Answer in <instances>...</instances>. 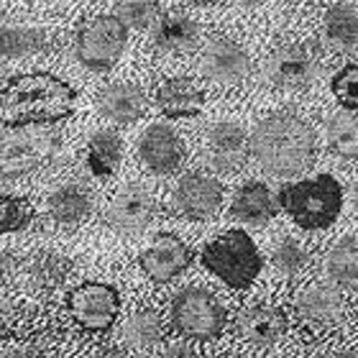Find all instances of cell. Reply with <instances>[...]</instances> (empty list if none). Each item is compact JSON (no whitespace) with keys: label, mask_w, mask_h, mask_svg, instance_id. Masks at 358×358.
Here are the masks:
<instances>
[{"label":"cell","mask_w":358,"mask_h":358,"mask_svg":"<svg viewBox=\"0 0 358 358\" xmlns=\"http://www.w3.org/2000/svg\"><path fill=\"white\" fill-rule=\"evenodd\" d=\"M77 90L49 72L8 77L3 85V123L6 128L46 126L75 115Z\"/></svg>","instance_id":"6da1fadb"},{"label":"cell","mask_w":358,"mask_h":358,"mask_svg":"<svg viewBox=\"0 0 358 358\" xmlns=\"http://www.w3.org/2000/svg\"><path fill=\"white\" fill-rule=\"evenodd\" d=\"M251 154L274 177H297L315 162V131L292 113H274L254 128Z\"/></svg>","instance_id":"7a4b0ae2"},{"label":"cell","mask_w":358,"mask_h":358,"mask_svg":"<svg viewBox=\"0 0 358 358\" xmlns=\"http://www.w3.org/2000/svg\"><path fill=\"white\" fill-rule=\"evenodd\" d=\"M279 205L302 231H322L336 223L343 210L341 182L330 174L292 182L279 189Z\"/></svg>","instance_id":"3957f363"},{"label":"cell","mask_w":358,"mask_h":358,"mask_svg":"<svg viewBox=\"0 0 358 358\" xmlns=\"http://www.w3.org/2000/svg\"><path fill=\"white\" fill-rule=\"evenodd\" d=\"M202 266L231 289H246L262 274V254L246 231H225L202 248Z\"/></svg>","instance_id":"277c9868"},{"label":"cell","mask_w":358,"mask_h":358,"mask_svg":"<svg viewBox=\"0 0 358 358\" xmlns=\"http://www.w3.org/2000/svg\"><path fill=\"white\" fill-rule=\"evenodd\" d=\"M174 328L192 341H215L225 328V307L213 292L202 287H185L169 305Z\"/></svg>","instance_id":"5b68a950"},{"label":"cell","mask_w":358,"mask_h":358,"mask_svg":"<svg viewBox=\"0 0 358 358\" xmlns=\"http://www.w3.org/2000/svg\"><path fill=\"white\" fill-rule=\"evenodd\" d=\"M126 46V21L120 15H92L75 36L77 59L90 69H108Z\"/></svg>","instance_id":"8992f818"},{"label":"cell","mask_w":358,"mask_h":358,"mask_svg":"<svg viewBox=\"0 0 358 358\" xmlns=\"http://www.w3.org/2000/svg\"><path fill=\"white\" fill-rule=\"evenodd\" d=\"M67 307L85 330L90 333H105L113 328L118 317L120 297L118 289L103 282H85L67 294Z\"/></svg>","instance_id":"52a82bcc"},{"label":"cell","mask_w":358,"mask_h":358,"mask_svg":"<svg viewBox=\"0 0 358 358\" xmlns=\"http://www.w3.org/2000/svg\"><path fill=\"white\" fill-rule=\"evenodd\" d=\"M317 69H320L317 46L289 44L271 54V59H268V80L276 87L302 90L315 83Z\"/></svg>","instance_id":"ba28073f"},{"label":"cell","mask_w":358,"mask_h":358,"mask_svg":"<svg viewBox=\"0 0 358 358\" xmlns=\"http://www.w3.org/2000/svg\"><path fill=\"white\" fill-rule=\"evenodd\" d=\"M223 205V187L208 174H187L172 192V210L187 220H208Z\"/></svg>","instance_id":"9c48e42d"},{"label":"cell","mask_w":358,"mask_h":358,"mask_svg":"<svg viewBox=\"0 0 358 358\" xmlns=\"http://www.w3.org/2000/svg\"><path fill=\"white\" fill-rule=\"evenodd\" d=\"M202 72L217 85H238L251 75V59L228 36H213L202 49Z\"/></svg>","instance_id":"30bf717a"},{"label":"cell","mask_w":358,"mask_h":358,"mask_svg":"<svg viewBox=\"0 0 358 358\" xmlns=\"http://www.w3.org/2000/svg\"><path fill=\"white\" fill-rule=\"evenodd\" d=\"M251 154V138L238 123L223 120L208 131L205 157L208 164L217 172H238Z\"/></svg>","instance_id":"8fae6325"},{"label":"cell","mask_w":358,"mask_h":358,"mask_svg":"<svg viewBox=\"0 0 358 358\" xmlns=\"http://www.w3.org/2000/svg\"><path fill=\"white\" fill-rule=\"evenodd\" d=\"M138 264L149 279H154L157 284H166L192 264V251L174 233H159L154 243L138 256Z\"/></svg>","instance_id":"7c38bea8"},{"label":"cell","mask_w":358,"mask_h":358,"mask_svg":"<svg viewBox=\"0 0 358 358\" xmlns=\"http://www.w3.org/2000/svg\"><path fill=\"white\" fill-rule=\"evenodd\" d=\"M138 157L154 174H172L185 164V141L164 123L151 126L138 141Z\"/></svg>","instance_id":"4fadbf2b"},{"label":"cell","mask_w":358,"mask_h":358,"mask_svg":"<svg viewBox=\"0 0 358 358\" xmlns=\"http://www.w3.org/2000/svg\"><path fill=\"white\" fill-rule=\"evenodd\" d=\"M154 217V200L138 185L123 187L105 210V223L118 233H138Z\"/></svg>","instance_id":"5bb4252c"},{"label":"cell","mask_w":358,"mask_h":358,"mask_svg":"<svg viewBox=\"0 0 358 358\" xmlns=\"http://www.w3.org/2000/svg\"><path fill=\"white\" fill-rule=\"evenodd\" d=\"M57 149H59V138L54 134L23 136L15 141L8 138L3 149V179L8 182V179L34 172L38 164L52 159Z\"/></svg>","instance_id":"9a60e30c"},{"label":"cell","mask_w":358,"mask_h":358,"mask_svg":"<svg viewBox=\"0 0 358 358\" xmlns=\"http://www.w3.org/2000/svg\"><path fill=\"white\" fill-rule=\"evenodd\" d=\"M294 310H297L299 320L317 325V328H328L343 320V297L338 294L333 287L325 284H310L302 289L294 299Z\"/></svg>","instance_id":"2e32d148"},{"label":"cell","mask_w":358,"mask_h":358,"mask_svg":"<svg viewBox=\"0 0 358 358\" xmlns=\"http://www.w3.org/2000/svg\"><path fill=\"white\" fill-rule=\"evenodd\" d=\"M238 333L251 345L266 348L287 333V315L274 305H251L238 317Z\"/></svg>","instance_id":"e0dca14e"},{"label":"cell","mask_w":358,"mask_h":358,"mask_svg":"<svg viewBox=\"0 0 358 358\" xmlns=\"http://www.w3.org/2000/svg\"><path fill=\"white\" fill-rule=\"evenodd\" d=\"M279 210V197H274L264 182H246L231 200V215L246 225H266Z\"/></svg>","instance_id":"ac0fdd59"},{"label":"cell","mask_w":358,"mask_h":358,"mask_svg":"<svg viewBox=\"0 0 358 358\" xmlns=\"http://www.w3.org/2000/svg\"><path fill=\"white\" fill-rule=\"evenodd\" d=\"M157 105L166 118H192L205 105V92L189 77H172L157 87Z\"/></svg>","instance_id":"d6986e66"},{"label":"cell","mask_w":358,"mask_h":358,"mask_svg":"<svg viewBox=\"0 0 358 358\" xmlns=\"http://www.w3.org/2000/svg\"><path fill=\"white\" fill-rule=\"evenodd\" d=\"M200 41V26L185 10H166L154 23V44L164 52H189Z\"/></svg>","instance_id":"ffe728a7"},{"label":"cell","mask_w":358,"mask_h":358,"mask_svg":"<svg viewBox=\"0 0 358 358\" xmlns=\"http://www.w3.org/2000/svg\"><path fill=\"white\" fill-rule=\"evenodd\" d=\"M97 103H100V113L105 118L113 120V123H120V126L136 123L146 113V95L138 85H110L100 92Z\"/></svg>","instance_id":"44dd1931"},{"label":"cell","mask_w":358,"mask_h":358,"mask_svg":"<svg viewBox=\"0 0 358 358\" xmlns=\"http://www.w3.org/2000/svg\"><path fill=\"white\" fill-rule=\"evenodd\" d=\"M322 31L328 44L336 52H356L358 49V13L348 3H336L328 8Z\"/></svg>","instance_id":"7402d4cb"},{"label":"cell","mask_w":358,"mask_h":358,"mask_svg":"<svg viewBox=\"0 0 358 358\" xmlns=\"http://www.w3.org/2000/svg\"><path fill=\"white\" fill-rule=\"evenodd\" d=\"M325 274L338 289L358 287V241L338 238L325 256Z\"/></svg>","instance_id":"603a6c76"},{"label":"cell","mask_w":358,"mask_h":358,"mask_svg":"<svg viewBox=\"0 0 358 358\" xmlns=\"http://www.w3.org/2000/svg\"><path fill=\"white\" fill-rule=\"evenodd\" d=\"M92 200L90 192L80 185H64L49 197V215L59 225H77L90 215Z\"/></svg>","instance_id":"cb8c5ba5"},{"label":"cell","mask_w":358,"mask_h":358,"mask_svg":"<svg viewBox=\"0 0 358 358\" xmlns=\"http://www.w3.org/2000/svg\"><path fill=\"white\" fill-rule=\"evenodd\" d=\"M123 159V141L113 131H97L87 143V166L95 177H110Z\"/></svg>","instance_id":"d4e9b609"},{"label":"cell","mask_w":358,"mask_h":358,"mask_svg":"<svg viewBox=\"0 0 358 358\" xmlns=\"http://www.w3.org/2000/svg\"><path fill=\"white\" fill-rule=\"evenodd\" d=\"M328 149L341 159H358V118L353 113H336L328 123Z\"/></svg>","instance_id":"484cf974"},{"label":"cell","mask_w":358,"mask_h":358,"mask_svg":"<svg viewBox=\"0 0 358 358\" xmlns=\"http://www.w3.org/2000/svg\"><path fill=\"white\" fill-rule=\"evenodd\" d=\"M164 336V325L154 310H141L128 317L126 328H123V338L128 345L134 348H151L157 345Z\"/></svg>","instance_id":"4316f807"},{"label":"cell","mask_w":358,"mask_h":358,"mask_svg":"<svg viewBox=\"0 0 358 358\" xmlns=\"http://www.w3.org/2000/svg\"><path fill=\"white\" fill-rule=\"evenodd\" d=\"M67 274H69V262L59 254L46 251V254H38L31 259L29 276L38 289H54V287H59L67 279Z\"/></svg>","instance_id":"83f0119b"},{"label":"cell","mask_w":358,"mask_h":358,"mask_svg":"<svg viewBox=\"0 0 358 358\" xmlns=\"http://www.w3.org/2000/svg\"><path fill=\"white\" fill-rule=\"evenodd\" d=\"M49 49V38L44 31L36 29H3V57L6 59H18L23 54L46 52Z\"/></svg>","instance_id":"f1b7e54d"},{"label":"cell","mask_w":358,"mask_h":358,"mask_svg":"<svg viewBox=\"0 0 358 358\" xmlns=\"http://www.w3.org/2000/svg\"><path fill=\"white\" fill-rule=\"evenodd\" d=\"M310 262V254L305 251V246H299L294 238H284L279 241L271 251V266H274L276 274L282 276H294L299 274L302 268Z\"/></svg>","instance_id":"f546056e"},{"label":"cell","mask_w":358,"mask_h":358,"mask_svg":"<svg viewBox=\"0 0 358 358\" xmlns=\"http://www.w3.org/2000/svg\"><path fill=\"white\" fill-rule=\"evenodd\" d=\"M34 220V208L29 200L15 197V194H3V233H18L29 228Z\"/></svg>","instance_id":"4dcf8cb0"},{"label":"cell","mask_w":358,"mask_h":358,"mask_svg":"<svg viewBox=\"0 0 358 358\" xmlns=\"http://www.w3.org/2000/svg\"><path fill=\"white\" fill-rule=\"evenodd\" d=\"M330 87L343 110H358V64H345L343 69H338Z\"/></svg>","instance_id":"1f68e13d"},{"label":"cell","mask_w":358,"mask_h":358,"mask_svg":"<svg viewBox=\"0 0 358 358\" xmlns=\"http://www.w3.org/2000/svg\"><path fill=\"white\" fill-rule=\"evenodd\" d=\"M159 0H115V10L126 21V26L146 29L157 15Z\"/></svg>","instance_id":"d6a6232c"},{"label":"cell","mask_w":358,"mask_h":358,"mask_svg":"<svg viewBox=\"0 0 358 358\" xmlns=\"http://www.w3.org/2000/svg\"><path fill=\"white\" fill-rule=\"evenodd\" d=\"M162 358H202L200 353L194 351L192 345H185V343H174L169 345L164 353H162Z\"/></svg>","instance_id":"836d02e7"},{"label":"cell","mask_w":358,"mask_h":358,"mask_svg":"<svg viewBox=\"0 0 358 358\" xmlns=\"http://www.w3.org/2000/svg\"><path fill=\"white\" fill-rule=\"evenodd\" d=\"M3 358H41L38 351H31V348H13V351H6Z\"/></svg>","instance_id":"e575fe53"},{"label":"cell","mask_w":358,"mask_h":358,"mask_svg":"<svg viewBox=\"0 0 358 358\" xmlns=\"http://www.w3.org/2000/svg\"><path fill=\"white\" fill-rule=\"evenodd\" d=\"M90 358H131V356L123 353V351H118V348H103V351L92 353Z\"/></svg>","instance_id":"d590c367"},{"label":"cell","mask_w":358,"mask_h":358,"mask_svg":"<svg viewBox=\"0 0 358 358\" xmlns=\"http://www.w3.org/2000/svg\"><path fill=\"white\" fill-rule=\"evenodd\" d=\"M325 358H358V353L356 351H333Z\"/></svg>","instance_id":"8d00e7d4"},{"label":"cell","mask_w":358,"mask_h":358,"mask_svg":"<svg viewBox=\"0 0 358 358\" xmlns=\"http://www.w3.org/2000/svg\"><path fill=\"white\" fill-rule=\"evenodd\" d=\"M238 6H246V8H256V6H262L264 0H236Z\"/></svg>","instance_id":"74e56055"},{"label":"cell","mask_w":358,"mask_h":358,"mask_svg":"<svg viewBox=\"0 0 358 358\" xmlns=\"http://www.w3.org/2000/svg\"><path fill=\"white\" fill-rule=\"evenodd\" d=\"M353 208L358 210V185H356V189H353Z\"/></svg>","instance_id":"f35d334b"},{"label":"cell","mask_w":358,"mask_h":358,"mask_svg":"<svg viewBox=\"0 0 358 358\" xmlns=\"http://www.w3.org/2000/svg\"><path fill=\"white\" fill-rule=\"evenodd\" d=\"M194 3H213V0H194Z\"/></svg>","instance_id":"ab89813d"}]
</instances>
